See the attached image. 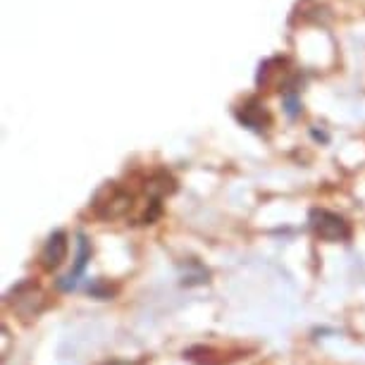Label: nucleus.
Instances as JSON below:
<instances>
[{"label": "nucleus", "mask_w": 365, "mask_h": 365, "mask_svg": "<svg viewBox=\"0 0 365 365\" xmlns=\"http://www.w3.org/2000/svg\"><path fill=\"white\" fill-rule=\"evenodd\" d=\"M308 225H311L313 234L322 241H346L351 237V225L344 220L339 212L325 210V208H315L311 210V217H308Z\"/></svg>", "instance_id": "1"}, {"label": "nucleus", "mask_w": 365, "mask_h": 365, "mask_svg": "<svg viewBox=\"0 0 365 365\" xmlns=\"http://www.w3.org/2000/svg\"><path fill=\"white\" fill-rule=\"evenodd\" d=\"M67 251H70L67 234L63 230L53 232L51 237H48V241H46L43 251H41V265H43L46 270H58V267L65 263Z\"/></svg>", "instance_id": "2"}, {"label": "nucleus", "mask_w": 365, "mask_h": 365, "mask_svg": "<svg viewBox=\"0 0 365 365\" xmlns=\"http://www.w3.org/2000/svg\"><path fill=\"white\" fill-rule=\"evenodd\" d=\"M88 260H91V244H88V239L84 237V234H79V237H77V258H74V267L70 270V274H67V277H63V279L58 282V287L65 289V292H67V289L77 287L79 277L86 270Z\"/></svg>", "instance_id": "3"}]
</instances>
